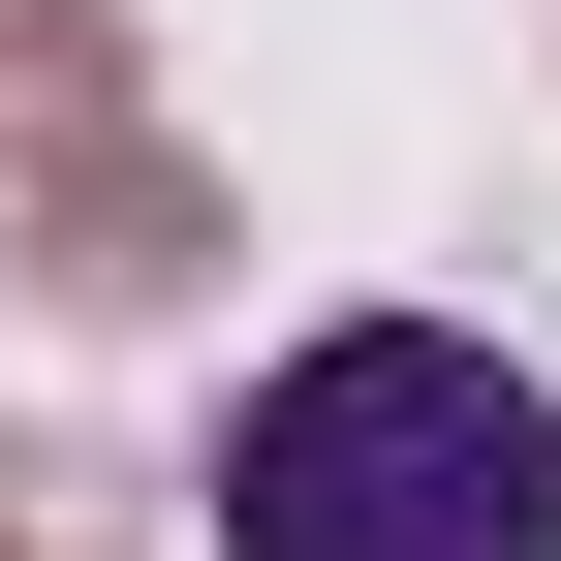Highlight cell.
Instances as JSON below:
<instances>
[{"label":"cell","mask_w":561,"mask_h":561,"mask_svg":"<svg viewBox=\"0 0 561 561\" xmlns=\"http://www.w3.org/2000/svg\"><path fill=\"white\" fill-rule=\"evenodd\" d=\"M0 561H94V530H62V468H0Z\"/></svg>","instance_id":"3"},{"label":"cell","mask_w":561,"mask_h":561,"mask_svg":"<svg viewBox=\"0 0 561 561\" xmlns=\"http://www.w3.org/2000/svg\"><path fill=\"white\" fill-rule=\"evenodd\" d=\"M219 561H561V405L437 312H343L219 405Z\"/></svg>","instance_id":"1"},{"label":"cell","mask_w":561,"mask_h":561,"mask_svg":"<svg viewBox=\"0 0 561 561\" xmlns=\"http://www.w3.org/2000/svg\"><path fill=\"white\" fill-rule=\"evenodd\" d=\"M0 157H32V280L62 312H157V280L219 250V187L157 157V94H125L94 0H0Z\"/></svg>","instance_id":"2"}]
</instances>
